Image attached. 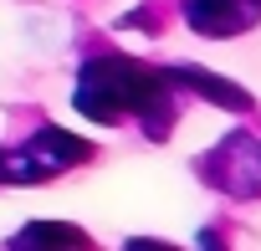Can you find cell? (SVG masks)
<instances>
[{
	"instance_id": "cell-1",
	"label": "cell",
	"mask_w": 261,
	"mask_h": 251,
	"mask_svg": "<svg viewBox=\"0 0 261 251\" xmlns=\"http://www.w3.org/2000/svg\"><path fill=\"white\" fill-rule=\"evenodd\" d=\"M77 108L92 123H118L123 113H144V129H169V77L128 57H92L77 77Z\"/></svg>"
},
{
	"instance_id": "cell-4",
	"label": "cell",
	"mask_w": 261,
	"mask_h": 251,
	"mask_svg": "<svg viewBox=\"0 0 261 251\" xmlns=\"http://www.w3.org/2000/svg\"><path fill=\"white\" fill-rule=\"evenodd\" d=\"M164 77H169V82H179V87L205 92L215 108H230V113H236V108H241V113L251 108V92H246V87H236V82H225V77H210V72H195V67H174V72H164Z\"/></svg>"
},
{
	"instance_id": "cell-3",
	"label": "cell",
	"mask_w": 261,
	"mask_h": 251,
	"mask_svg": "<svg viewBox=\"0 0 261 251\" xmlns=\"http://www.w3.org/2000/svg\"><path fill=\"white\" fill-rule=\"evenodd\" d=\"M185 16L205 36H236L261 16V0H185Z\"/></svg>"
},
{
	"instance_id": "cell-6",
	"label": "cell",
	"mask_w": 261,
	"mask_h": 251,
	"mask_svg": "<svg viewBox=\"0 0 261 251\" xmlns=\"http://www.w3.org/2000/svg\"><path fill=\"white\" fill-rule=\"evenodd\" d=\"M87 236L77 225H57V220H41V225H26L11 246H82Z\"/></svg>"
},
{
	"instance_id": "cell-2",
	"label": "cell",
	"mask_w": 261,
	"mask_h": 251,
	"mask_svg": "<svg viewBox=\"0 0 261 251\" xmlns=\"http://www.w3.org/2000/svg\"><path fill=\"white\" fill-rule=\"evenodd\" d=\"M200 169L230 195H261V139H251V134L225 139Z\"/></svg>"
},
{
	"instance_id": "cell-5",
	"label": "cell",
	"mask_w": 261,
	"mask_h": 251,
	"mask_svg": "<svg viewBox=\"0 0 261 251\" xmlns=\"http://www.w3.org/2000/svg\"><path fill=\"white\" fill-rule=\"evenodd\" d=\"M31 180H46V169H41V159L31 154V144L0 149V185H31Z\"/></svg>"
}]
</instances>
